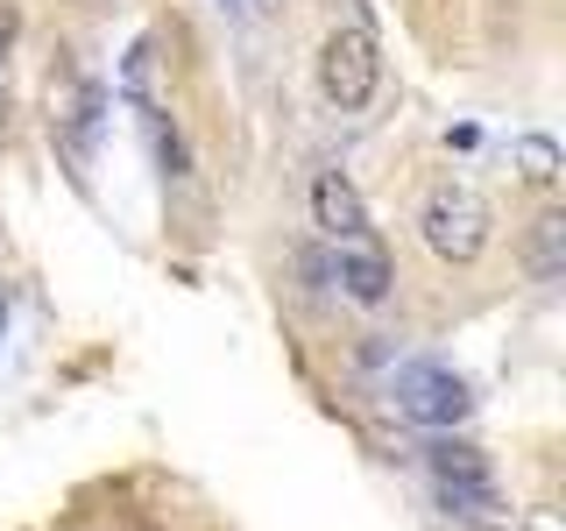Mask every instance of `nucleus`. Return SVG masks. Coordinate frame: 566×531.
I'll return each mask as SVG.
<instances>
[{"label": "nucleus", "mask_w": 566, "mask_h": 531, "mask_svg": "<svg viewBox=\"0 0 566 531\" xmlns=\"http://www.w3.org/2000/svg\"><path fill=\"white\" fill-rule=\"evenodd\" d=\"M418 235H424V248H432L439 262L468 270V262L489 256L495 212H489V199L468 185V177H439V185L424 191V206H418Z\"/></svg>", "instance_id": "1"}, {"label": "nucleus", "mask_w": 566, "mask_h": 531, "mask_svg": "<svg viewBox=\"0 0 566 531\" xmlns=\"http://www.w3.org/2000/svg\"><path fill=\"white\" fill-rule=\"evenodd\" d=\"M382 85V50L368 29H333L326 43H318V93H326V106H340V114H361L368 100H376Z\"/></svg>", "instance_id": "2"}, {"label": "nucleus", "mask_w": 566, "mask_h": 531, "mask_svg": "<svg viewBox=\"0 0 566 531\" xmlns=\"http://www.w3.org/2000/svg\"><path fill=\"white\" fill-rule=\"evenodd\" d=\"M389 412L397 418H411V425H460L474 412V397H468V383L453 376V368H439V362H411V368H397V383H389Z\"/></svg>", "instance_id": "3"}, {"label": "nucleus", "mask_w": 566, "mask_h": 531, "mask_svg": "<svg viewBox=\"0 0 566 531\" xmlns=\"http://www.w3.org/2000/svg\"><path fill=\"white\" fill-rule=\"evenodd\" d=\"M333 283H340V298H354V305H382L389 298V256L376 235H347L333 241Z\"/></svg>", "instance_id": "4"}, {"label": "nucleus", "mask_w": 566, "mask_h": 531, "mask_svg": "<svg viewBox=\"0 0 566 531\" xmlns=\"http://www.w3.org/2000/svg\"><path fill=\"white\" fill-rule=\"evenodd\" d=\"M312 212H318V227H326L333 241L368 235V206H361V191H354L340 170H318L312 177Z\"/></svg>", "instance_id": "5"}, {"label": "nucleus", "mask_w": 566, "mask_h": 531, "mask_svg": "<svg viewBox=\"0 0 566 531\" xmlns=\"http://www.w3.org/2000/svg\"><path fill=\"white\" fill-rule=\"evenodd\" d=\"M432 482H439V503H447L453 518H495V510H503L489 468H474V475H432Z\"/></svg>", "instance_id": "6"}, {"label": "nucleus", "mask_w": 566, "mask_h": 531, "mask_svg": "<svg viewBox=\"0 0 566 531\" xmlns=\"http://www.w3.org/2000/svg\"><path fill=\"white\" fill-rule=\"evenodd\" d=\"M566 270V212H538L531 220V277L553 283Z\"/></svg>", "instance_id": "7"}, {"label": "nucleus", "mask_w": 566, "mask_h": 531, "mask_svg": "<svg viewBox=\"0 0 566 531\" xmlns=\"http://www.w3.org/2000/svg\"><path fill=\"white\" fill-rule=\"evenodd\" d=\"M99 114H106V85H85V93H78V114H71V128H64V156H71V164H85V156H93Z\"/></svg>", "instance_id": "8"}, {"label": "nucleus", "mask_w": 566, "mask_h": 531, "mask_svg": "<svg viewBox=\"0 0 566 531\" xmlns=\"http://www.w3.org/2000/svg\"><path fill=\"white\" fill-rule=\"evenodd\" d=\"M149 71H156V43L142 35V43L128 50V64H120V93H128L142 114H156V93H149Z\"/></svg>", "instance_id": "9"}, {"label": "nucleus", "mask_w": 566, "mask_h": 531, "mask_svg": "<svg viewBox=\"0 0 566 531\" xmlns=\"http://www.w3.org/2000/svg\"><path fill=\"white\" fill-rule=\"evenodd\" d=\"M517 170L531 177V185H553V177H559V149L545 135H524L517 142Z\"/></svg>", "instance_id": "10"}, {"label": "nucleus", "mask_w": 566, "mask_h": 531, "mask_svg": "<svg viewBox=\"0 0 566 531\" xmlns=\"http://www.w3.org/2000/svg\"><path fill=\"white\" fill-rule=\"evenodd\" d=\"M424 460H432V475H474V468H489L482 447H460V439H432Z\"/></svg>", "instance_id": "11"}, {"label": "nucleus", "mask_w": 566, "mask_h": 531, "mask_svg": "<svg viewBox=\"0 0 566 531\" xmlns=\"http://www.w3.org/2000/svg\"><path fill=\"white\" fill-rule=\"evenodd\" d=\"M8 50H14V14L0 8V58H8Z\"/></svg>", "instance_id": "12"}, {"label": "nucleus", "mask_w": 566, "mask_h": 531, "mask_svg": "<svg viewBox=\"0 0 566 531\" xmlns=\"http://www.w3.org/2000/svg\"><path fill=\"white\" fill-rule=\"evenodd\" d=\"M0 333H8V312H0Z\"/></svg>", "instance_id": "13"}]
</instances>
